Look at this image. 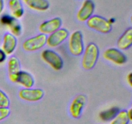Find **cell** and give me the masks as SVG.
<instances>
[{
  "label": "cell",
  "mask_w": 132,
  "mask_h": 124,
  "mask_svg": "<svg viewBox=\"0 0 132 124\" xmlns=\"http://www.w3.org/2000/svg\"><path fill=\"white\" fill-rule=\"evenodd\" d=\"M7 66L9 80L12 83H15L17 76L21 71L20 61L17 57L12 56L8 61Z\"/></svg>",
  "instance_id": "obj_13"
},
{
  "label": "cell",
  "mask_w": 132,
  "mask_h": 124,
  "mask_svg": "<svg viewBox=\"0 0 132 124\" xmlns=\"http://www.w3.org/2000/svg\"><path fill=\"white\" fill-rule=\"evenodd\" d=\"M104 59L118 65H122L127 61L126 55L121 50L116 48H110L103 53Z\"/></svg>",
  "instance_id": "obj_7"
},
{
  "label": "cell",
  "mask_w": 132,
  "mask_h": 124,
  "mask_svg": "<svg viewBox=\"0 0 132 124\" xmlns=\"http://www.w3.org/2000/svg\"><path fill=\"white\" fill-rule=\"evenodd\" d=\"M95 10V4L92 0H85L77 12V18L79 21H87L93 16Z\"/></svg>",
  "instance_id": "obj_9"
},
{
  "label": "cell",
  "mask_w": 132,
  "mask_h": 124,
  "mask_svg": "<svg viewBox=\"0 0 132 124\" xmlns=\"http://www.w3.org/2000/svg\"><path fill=\"white\" fill-rule=\"evenodd\" d=\"M131 78H132V74L131 72H130L128 74V75L127 76V81L128 82L129 85L130 86H132V81H131Z\"/></svg>",
  "instance_id": "obj_24"
},
{
  "label": "cell",
  "mask_w": 132,
  "mask_h": 124,
  "mask_svg": "<svg viewBox=\"0 0 132 124\" xmlns=\"http://www.w3.org/2000/svg\"><path fill=\"white\" fill-rule=\"evenodd\" d=\"M19 96L21 99L27 102H36L41 100L44 96L43 90L41 89H23L19 91Z\"/></svg>",
  "instance_id": "obj_8"
},
{
  "label": "cell",
  "mask_w": 132,
  "mask_h": 124,
  "mask_svg": "<svg viewBox=\"0 0 132 124\" xmlns=\"http://www.w3.org/2000/svg\"><path fill=\"white\" fill-rule=\"evenodd\" d=\"M9 7L11 16L18 19L22 18L24 14V9L21 0H9Z\"/></svg>",
  "instance_id": "obj_18"
},
{
  "label": "cell",
  "mask_w": 132,
  "mask_h": 124,
  "mask_svg": "<svg viewBox=\"0 0 132 124\" xmlns=\"http://www.w3.org/2000/svg\"><path fill=\"white\" fill-rule=\"evenodd\" d=\"M28 8L34 10L44 12L50 7V3L48 0H23Z\"/></svg>",
  "instance_id": "obj_17"
},
{
  "label": "cell",
  "mask_w": 132,
  "mask_h": 124,
  "mask_svg": "<svg viewBox=\"0 0 132 124\" xmlns=\"http://www.w3.org/2000/svg\"><path fill=\"white\" fill-rule=\"evenodd\" d=\"M10 105V99L8 96L0 89V107H9Z\"/></svg>",
  "instance_id": "obj_21"
},
{
  "label": "cell",
  "mask_w": 132,
  "mask_h": 124,
  "mask_svg": "<svg viewBox=\"0 0 132 124\" xmlns=\"http://www.w3.org/2000/svg\"><path fill=\"white\" fill-rule=\"evenodd\" d=\"M47 36L39 34L26 40L23 43V49L27 52H36L43 48L46 45Z\"/></svg>",
  "instance_id": "obj_4"
},
{
  "label": "cell",
  "mask_w": 132,
  "mask_h": 124,
  "mask_svg": "<svg viewBox=\"0 0 132 124\" xmlns=\"http://www.w3.org/2000/svg\"><path fill=\"white\" fill-rule=\"evenodd\" d=\"M0 21L3 25H5L9 28L11 32L10 34L14 35L15 37L20 36L22 30L21 27L20 23L16 19L11 16L4 15L1 17Z\"/></svg>",
  "instance_id": "obj_12"
},
{
  "label": "cell",
  "mask_w": 132,
  "mask_h": 124,
  "mask_svg": "<svg viewBox=\"0 0 132 124\" xmlns=\"http://www.w3.org/2000/svg\"><path fill=\"white\" fill-rule=\"evenodd\" d=\"M132 45V28H128L121 35L117 41V46L119 50H127Z\"/></svg>",
  "instance_id": "obj_15"
},
{
  "label": "cell",
  "mask_w": 132,
  "mask_h": 124,
  "mask_svg": "<svg viewBox=\"0 0 132 124\" xmlns=\"http://www.w3.org/2000/svg\"><path fill=\"white\" fill-rule=\"evenodd\" d=\"M68 49L70 52L75 56H79L83 54L85 45L83 36L81 31H74L70 35L68 41Z\"/></svg>",
  "instance_id": "obj_3"
},
{
  "label": "cell",
  "mask_w": 132,
  "mask_h": 124,
  "mask_svg": "<svg viewBox=\"0 0 132 124\" xmlns=\"http://www.w3.org/2000/svg\"><path fill=\"white\" fill-rule=\"evenodd\" d=\"M6 56L7 55L5 54V52L2 49H0V64L5 61L6 58Z\"/></svg>",
  "instance_id": "obj_23"
},
{
  "label": "cell",
  "mask_w": 132,
  "mask_h": 124,
  "mask_svg": "<svg viewBox=\"0 0 132 124\" xmlns=\"http://www.w3.org/2000/svg\"><path fill=\"white\" fill-rule=\"evenodd\" d=\"M15 83L22 85L25 89H30L34 86L35 80L31 74L27 71H21L15 80Z\"/></svg>",
  "instance_id": "obj_16"
},
{
  "label": "cell",
  "mask_w": 132,
  "mask_h": 124,
  "mask_svg": "<svg viewBox=\"0 0 132 124\" xmlns=\"http://www.w3.org/2000/svg\"><path fill=\"white\" fill-rule=\"evenodd\" d=\"M130 120L127 114V111L122 110L119 112L117 116L111 121L110 124H128Z\"/></svg>",
  "instance_id": "obj_20"
},
{
  "label": "cell",
  "mask_w": 132,
  "mask_h": 124,
  "mask_svg": "<svg viewBox=\"0 0 132 124\" xmlns=\"http://www.w3.org/2000/svg\"><path fill=\"white\" fill-rule=\"evenodd\" d=\"M18 41L16 37L10 33H6L3 36L2 50L6 55H11L16 49Z\"/></svg>",
  "instance_id": "obj_14"
},
{
  "label": "cell",
  "mask_w": 132,
  "mask_h": 124,
  "mask_svg": "<svg viewBox=\"0 0 132 124\" xmlns=\"http://www.w3.org/2000/svg\"><path fill=\"white\" fill-rule=\"evenodd\" d=\"M43 60L55 71H60L63 68V60L61 56L50 49H46L41 52Z\"/></svg>",
  "instance_id": "obj_5"
},
{
  "label": "cell",
  "mask_w": 132,
  "mask_h": 124,
  "mask_svg": "<svg viewBox=\"0 0 132 124\" xmlns=\"http://www.w3.org/2000/svg\"><path fill=\"white\" fill-rule=\"evenodd\" d=\"M120 111L118 107H113L105 110L99 114V118L104 121H112Z\"/></svg>",
  "instance_id": "obj_19"
},
{
  "label": "cell",
  "mask_w": 132,
  "mask_h": 124,
  "mask_svg": "<svg viewBox=\"0 0 132 124\" xmlns=\"http://www.w3.org/2000/svg\"><path fill=\"white\" fill-rule=\"evenodd\" d=\"M69 36V32L65 28H59L49 34L46 39V45L51 48L57 47Z\"/></svg>",
  "instance_id": "obj_6"
},
{
  "label": "cell",
  "mask_w": 132,
  "mask_h": 124,
  "mask_svg": "<svg viewBox=\"0 0 132 124\" xmlns=\"http://www.w3.org/2000/svg\"><path fill=\"white\" fill-rule=\"evenodd\" d=\"M10 113V111L9 107H0V121L6 118Z\"/></svg>",
  "instance_id": "obj_22"
},
{
  "label": "cell",
  "mask_w": 132,
  "mask_h": 124,
  "mask_svg": "<svg viewBox=\"0 0 132 124\" xmlns=\"http://www.w3.org/2000/svg\"><path fill=\"white\" fill-rule=\"evenodd\" d=\"M87 26L91 29L103 34H108L112 30V25L108 19L100 16H92L86 21Z\"/></svg>",
  "instance_id": "obj_2"
},
{
  "label": "cell",
  "mask_w": 132,
  "mask_h": 124,
  "mask_svg": "<svg viewBox=\"0 0 132 124\" xmlns=\"http://www.w3.org/2000/svg\"><path fill=\"white\" fill-rule=\"evenodd\" d=\"M127 114L128 116V118L130 120V121H131L132 120V111L131 109H130L129 111H127Z\"/></svg>",
  "instance_id": "obj_26"
},
{
  "label": "cell",
  "mask_w": 132,
  "mask_h": 124,
  "mask_svg": "<svg viewBox=\"0 0 132 124\" xmlns=\"http://www.w3.org/2000/svg\"><path fill=\"white\" fill-rule=\"evenodd\" d=\"M4 9V1L3 0H0V15L2 14Z\"/></svg>",
  "instance_id": "obj_25"
},
{
  "label": "cell",
  "mask_w": 132,
  "mask_h": 124,
  "mask_svg": "<svg viewBox=\"0 0 132 124\" xmlns=\"http://www.w3.org/2000/svg\"><path fill=\"white\" fill-rule=\"evenodd\" d=\"M86 103V96L83 94L77 96L72 100L70 105L69 111L73 118L77 119L81 116L82 109Z\"/></svg>",
  "instance_id": "obj_10"
},
{
  "label": "cell",
  "mask_w": 132,
  "mask_h": 124,
  "mask_svg": "<svg viewBox=\"0 0 132 124\" xmlns=\"http://www.w3.org/2000/svg\"><path fill=\"white\" fill-rule=\"evenodd\" d=\"M61 19L59 18H54L43 22L39 27V30L41 34L45 35L50 34L61 28Z\"/></svg>",
  "instance_id": "obj_11"
},
{
  "label": "cell",
  "mask_w": 132,
  "mask_h": 124,
  "mask_svg": "<svg viewBox=\"0 0 132 124\" xmlns=\"http://www.w3.org/2000/svg\"><path fill=\"white\" fill-rule=\"evenodd\" d=\"M99 56V49L96 44L90 43L83 52L82 58V66L86 71L91 70L95 67Z\"/></svg>",
  "instance_id": "obj_1"
}]
</instances>
